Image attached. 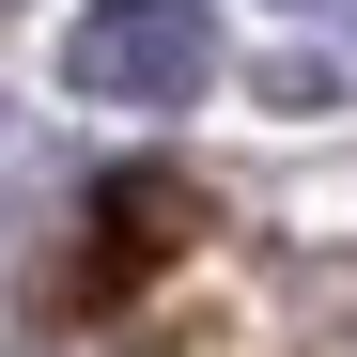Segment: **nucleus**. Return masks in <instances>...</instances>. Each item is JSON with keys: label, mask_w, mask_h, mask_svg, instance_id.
Segmentation results:
<instances>
[{"label": "nucleus", "mask_w": 357, "mask_h": 357, "mask_svg": "<svg viewBox=\"0 0 357 357\" xmlns=\"http://www.w3.org/2000/svg\"><path fill=\"white\" fill-rule=\"evenodd\" d=\"M202 78H218L202 0H78V31H63V93L93 109H187Z\"/></svg>", "instance_id": "f257e3e1"}, {"label": "nucleus", "mask_w": 357, "mask_h": 357, "mask_svg": "<svg viewBox=\"0 0 357 357\" xmlns=\"http://www.w3.org/2000/svg\"><path fill=\"white\" fill-rule=\"evenodd\" d=\"M171 233H202V187H187V171H109V187H93V264H78V295H125L140 264H171Z\"/></svg>", "instance_id": "f03ea898"}]
</instances>
